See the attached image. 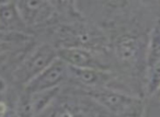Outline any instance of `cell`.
<instances>
[{"mask_svg":"<svg viewBox=\"0 0 160 117\" xmlns=\"http://www.w3.org/2000/svg\"><path fill=\"white\" fill-rule=\"evenodd\" d=\"M57 58V49L49 44H41L34 48L14 71L18 83L27 85Z\"/></svg>","mask_w":160,"mask_h":117,"instance_id":"1","label":"cell"},{"mask_svg":"<svg viewBox=\"0 0 160 117\" xmlns=\"http://www.w3.org/2000/svg\"><path fill=\"white\" fill-rule=\"evenodd\" d=\"M68 79V66L59 58H56L47 68L24 86L28 94L42 92L59 85Z\"/></svg>","mask_w":160,"mask_h":117,"instance_id":"2","label":"cell"},{"mask_svg":"<svg viewBox=\"0 0 160 117\" xmlns=\"http://www.w3.org/2000/svg\"><path fill=\"white\" fill-rule=\"evenodd\" d=\"M88 95L99 105L115 115L121 114L142 100L109 88L89 89Z\"/></svg>","mask_w":160,"mask_h":117,"instance_id":"3","label":"cell"},{"mask_svg":"<svg viewBox=\"0 0 160 117\" xmlns=\"http://www.w3.org/2000/svg\"><path fill=\"white\" fill-rule=\"evenodd\" d=\"M57 58L71 68L108 70V66L93 51L81 47H60L57 49Z\"/></svg>","mask_w":160,"mask_h":117,"instance_id":"4","label":"cell"},{"mask_svg":"<svg viewBox=\"0 0 160 117\" xmlns=\"http://www.w3.org/2000/svg\"><path fill=\"white\" fill-rule=\"evenodd\" d=\"M21 19L29 27H35L47 21L54 12V5L41 0H21L16 2Z\"/></svg>","mask_w":160,"mask_h":117,"instance_id":"5","label":"cell"},{"mask_svg":"<svg viewBox=\"0 0 160 117\" xmlns=\"http://www.w3.org/2000/svg\"><path fill=\"white\" fill-rule=\"evenodd\" d=\"M68 78L73 79L89 89L105 88L112 80V75L108 70L100 69H78L68 67Z\"/></svg>","mask_w":160,"mask_h":117,"instance_id":"6","label":"cell"},{"mask_svg":"<svg viewBox=\"0 0 160 117\" xmlns=\"http://www.w3.org/2000/svg\"><path fill=\"white\" fill-rule=\"evenodd\" d=\"M0 30L19 33L27 30L14 1H0Z\"/></svg>","mask_w":160,"mask_h":117,"instance_id":"7","label":"cell"},{"mask_svg":"<svg viewBox=\"0 0 160 117\" xmlns=\"http://www.w3.org/2000/svg\"><path fill=\"white\" fill-rule=\"evenodd\" d=\"M115 53L124 62H134L140 54V42L137 36L125 34L115 43Z\"/></svg>","mask_w":160,"mask_h":117,"instance_id":"8","label":"cell"},{"mask_svg":"<svg viewBox=\"0 0 160 117\" xmlns=\"http://www.w3.org/2000/svg\"><path fill=\"white\" fill-rule=\"evenodd\" d=\"M58 91H59V88H55V89H51V90L30 94L29 105L32 115L36 116V115H40L42 112H44L51 105L53 100L57 95Z\"/></svg>","mask_w":160,"mask_h":117,"instance_id":"9","label":"cell"},{"mask_svg":"<svg viewBox=\"0 0 160 117\" xmlns=\"http://www.w3.org/2000/svg\"><path fill=\"white\" fill-rule=\"evenodd\" d=\"M145 62H146V69L160 62V22L153 27L150 33Z\"/></svg>","mask_w":160,"mask_h":117,"instance_id":"10","label":"cell"},{"mask_svg":"<svg viewBox=\"0 0 160 117\" xmlns=\"http://www.w3.org/2000/svg\"><path fill=\"white\" fill-rule=\"evenodd\" d=\"M28 40L29 36L25 33L0 30V54L12 51L13 48L25 43Z\"/></svg>","mask_w":160,"mask_h":117,"instance_id":"11","label":"cell"},{"mask_svg":"<svg viewBox=\"0 0 160 117\" xmlns=\"http://www.w3.org/2000/svg\"><path fill=\"white\" fill-rule=\"evenodd\" d=\"M160 88V62L146 69V94L148 96H155Z\"/></svg>","mask_w":160,"mask_h":117,"instance_id":"12","label":"cell"},{"mask_svg":"<svg viewBox=\"0 0 160 117\" xmlns=\"http://www.w3.org/2000/svg\"><path fill=\"white\" fill-rule=\"evenodd\" d=\"M145 113V103L142 100H140L138 103L134 104L126 110L122 112L121 114L116 115V117H144Z\"/></svg>","mask_w":160,"mask_h":117,"instance_id":"13","label":"cell"},{"mask_svg":"<svg viewBox=\"0 0 160 117\" xmlns=\"http://www.w3.org/2000/svg\"><path fill=\"white\" fill-rule=\"evenodd\" d=\"M5 88H6V83H5V81H3V80L0 79V92H2V91L5 90Z\"/></svg>","mask_w":160,"mask_h":117,"instance_id":"14","label":"cell"},{"mask_svg":"<svg viewBox=\"0 0 160 117\" xmlns=\"http://www.w3.org/2000/svg\"><path fill=\"white\" fill-rule=\"evenodd\" d=\"M155 96L157 97V99L160 101V88L158 89V91H157V93H156V94H155Z\"/></svg>","mask_w":160,"mask_h":117,"instance_id":"15","label":"cell"}]
</instances>
